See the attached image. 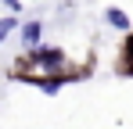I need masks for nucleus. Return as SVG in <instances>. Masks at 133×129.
<instances>
[{"label":"nucleus","instance_id":"1","mask_svg":"<svg viewBox=\"0 0 133 129\" xmlns=\"http://www.w3.org/2000/svg\"><path fill=\"white\" fill-rule=\"evenodd\" d=\"M32 61L40 64V68H58V64H61V54H58V50H36Z\"/></svg>","mask_w":133,"mask_h":129},{"label":"nucleus","instance_id":"2","mask_svg":"<svg viewBox=\"0 0 133 129\" xmlns=\"http://www.w3.org/2000/svg\"><path fill=\"white\" fill-rule=\"evenodd\" d=\"M40 32H43L40 22H25V25H22V43H25V47H36V43H40Z\"/></svg>","mask_w":133,"mask_h":129},{"label":"nucleus","instance_id":"3","mask_svg":"<svg viewBox=\"0 0 133 129\" xmlns=\"http://www.w3.org/2000/svg\"><path fill=\"white\" fill-rule=\"evenodd\" d=\"M108 22L115 25V29H130V18H126L119 7H108Z\"/></svg>","mask_w":133,"mask_h":129},{"label":"nucleus","instance_id":"4","mask_svg":"<svg viewBox=\"0 0 133 129\" xmlns=\"http://www.w3.org/2000/svg\"><path fill=\"white\" fill-rule=\"evenodd\" d=\"M61 83H65V79H40V90H43V93H58Z\"/></svg>","mask_w":133,"mask_h":129},{"label":"nucleus","instance_id":"5","mask_svg":"<svg viewBox=\"0 0 133 129\" xmlns=\"http://www.w3.org/2000/svg\"><path fill=\"white\" fill-rule=\"evenodd\" d=\"M11 29H18V22L15 18H0V43H4V36H7Z\"/></svg>","mask_w":133,"mask_h":129},{"label":"nucleus","instance_id":"6","mask_svg":"<svg viewBox=\"0 0 133 129\" xmlns=\"http://www.w3.org/2000/svg\"><path fill=\"white\" fill-rule=\"evenodd\" d=\"M7 7H11V11H18V7H22V0H7Z\"/></svg>","mask_w":133,"mask_h":129}]
</instances>
